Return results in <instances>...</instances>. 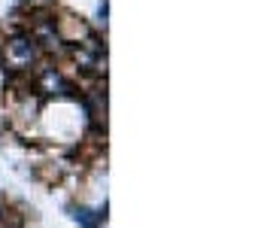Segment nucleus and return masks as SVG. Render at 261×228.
I'll list each match as a JSON object with an SVG mask.
<instances>
[{
  "instance_id": "obj_2",
  "label": "nucleus",
  "mask_w": 261,
  "mask_h": 228,
  "mask_svg": "<svg viewBox=\"0 0 261 228\" xmlns=\"http://www.w3.org/2000/svg\"><path fill=\"white\" fill-rule=\"evenodd\" d=\"M73 219H76V222H79L82 228H97V216H94L91 210H85V207L73 210Z\"/></svg>"
},
{
  "instance_id": "obj_1",
  "label": "nucleus",
  "mask_w": 261,
  "mask_h": 228,
  "mask_svg": "<svg viewBox=\"0 0 261 228\" xmlns=\"http://www.w3.org/2000/svg\"><path fill=\"white\" fill-rule=\"evenodd\" d=\"M9 55L18 58V61H31V58H34V43L24 40V37H18V40L9 43Z\"/></svg>"
}]
</instances>
